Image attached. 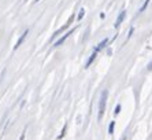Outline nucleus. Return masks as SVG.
Masks as SVG:
<instances>
[{"instance_id":"nucleus-14","label":"nucleus","mask_w":152,"mask_h":140,"mask_svg":"<svg viewBox=\"0 0 152 140\" xmlns=\"http://www.w3.org/2000/svg\"><path fill=\"white\" fill-rule=\"evenodd\" d=\"M147 69H148V70H152V60L149 62V65H148V67H147Z\"/></svg>"},{"instance_id":"nucleus-1","label":"nucleus","mask_w":152,"mask_h":140,"mask_svg":"<svg viewBox=\"0 0 152 140\" xmlns=\"http://www.w3.org/2000/svg\"><path fill=\"white\" fill-rule=\"evenodd\" d=\"M107 98H108V91H107V89H104V91L102 92V96H100V102H99V121L103 118V116H104V111H106Z\"/></svg>"},{"instance_id":"nucleus-11","label":"nucleus","mask_w":152,"mask_h":140,"mask_svg":"<svg viewBox=\"0 0 152 140\" xmlns=\"http://www.w3.org/2000/svg\"><path fill=\"white\" fill-rule=\"evenodd\" d=\"M149 1H151V0H145V3L142 4V7L140 8V13H142V11H144L145 8H147V6H148V3H149Z\"/></svg>"},{"instance_id":"nucleus-3","label":"nucleus","mask_w":152,"mask_h":140,"mask_svg":"<svg viewBox=\"0 0 152 140\" xmlns=\"http://www.w3.org/2000/svg\"><path fill=\"white\" fill-rule=\"evenodd\" d=\"M73 32H74V29H73V30H69L67 33H66V35L63 36V37H60V39L58 40V41L55 43V44H53V47H59V46H62V44H63V43L66 41V39H67L69 36H70V35H73Z\"/></svg>"},{"instance_id":"nucleus-2","label":"nucleus","mask_w":152,"mask_h":140,"mask_svg":"<svg viewBox=\"0 0 152 140\" xmlns=\"http://www.w3.org/2000/svg\"><path fill=\"white\" fill-rule=\"evenodd\" d=\"M74 19H75V15H74V14H71L70 17H69L67 22H66V24H64V25H63V26H62V28H60V29H58V30L55 32V33H53V36H52V39H51V40H53V39H55V37H56V36H59L60 33H62V32H64V30H66V29H67L69 26H70V25L73 24V21H74Z\"/></svg>"},{"instance_id":"nucleus-8","label":"nucleus","mask_w":152,"mask_h":140,"mask_svg":"<svg viewBox=\"0 0 152 140\" xmlns=\"http://www.w3.org/2000/svg\"><path fill=\"white\" fill-rule=\"evenodd\" d=\"M114 128H115V122H114V121H111L110 126H108V133H110V135H113V133H114Z\"/></svg>"},{"instance_id":"nucleus-7","label":"nucleus","mask_w":152,"mask_h":140,"mask_svg":"<svg viewBox=\"0 0 152 140\" xmlns=\"http://www.w3.org/2000/svg\"><path fill=\"white\" fill-rule=\"evenodd\" d=\"M96 56H97V52H93L92 55H91V58H89V59H88V62H86V65H85V67H89V66H91V65H92V63H93V60L96 59Z\"/></svg>"},{"instance_id":"nucleus-9","label":"nucleus","mask_w":152,"mask_h":140,"mask_svg":"<svg viewBox=\"0 0 152 140\" xmlns=\"http://www.w3.org/2000/svg\"><path fill=\"white\" fill-rule=\"evenodd\" d=\"M66 129H67V124H64L63 129H62V133H60V135H59V137H58V139H62V137L64 136V133H66Z\"/></svg>"},{"instance_id":"nucleus-16","label":"nucleus","mask_w":152,"mask_h":140,"mask_svg":"<svg viewBox=\"0 0 152 140\" xmlns=\"http://www.w3.org/2000/svg\"><path fill=\"white\" fill-rule=\"evenodd\" d=\"M122 140H126V139H125V137H124V139H122Z\"/></svg>"},{"instance_id":"nucleus-5","label":"nucleus","mask_w":152,"mask_h":140,"mask_svg":"<svg viewBox=\"0 0 152 140\" xmlns=\"http://www.w3.org/2000/svg\"><path fill=\"white\" fill-rule=\"evenodd\" d=\"M28 35H29V30H28V29H26V30H25V32H23V33H22V35H21V37L18 39V41L15 43L14 49H18V47H19V46H21V44H22V43H23V40L26 39V36H28Z\"/></svg>"},{"instance_id":"nucleus-12","label":"nucleus","mask_w":152,"mask_h":140,"mask_svg":"<svg viewBox=\"0 0 152 140\" xmlns=\"http://www.w3.org/2000/svg\"><path fill=\"white\" fill-rule=\"evenodd\" d=\"M119 111H121V105H117V107H115V111H114V114L117 116V114H119Z\"/></svg>"},{"instance_id":"nucleus-4","label":"nucleus","mask_w":152,"mask_h":140,"mask_svg":"<svg viewBox=\"0 0 152 140\" xmlns=\"http://www.w3.org/2000/svg\"><path fill=\"white\" fill-rule=\"evenodd\" d=\"M125 17H126V11H121L119 15H118V18H117V21H115V25H114V26H115V29L119 28V25L124 22Z\"/></svg>"},{"instance_id":"nucleus-13","label":"nucleus","mask_w":152,"mask_h":140,"mask_svg":"<svg viewBox=\"0 0 152 140\" xmlns=\"http://www.w3.org/2000/svg\"><path fill=\"white\" fill-rule=\"evenodd\" d=\"M25 130H23V132H22V135H21V137H19V140H25Z\"/></svg>"},{"instance_id":"nucleus-15","label":"nucleus","mask_w":152,"mask_h":140,"mask_svg":"<svg viewBox=\"0 0 152 140\" xmlns=\"http://www.w3.org/2000/svg\"><path fill=\"white\" fill-rule=\"evenodd\" d=\"M39 1H40V0H34V3H39Z\"/></svg>"},{"instance_id":"nucleus-10","label":"nucleus","mask_w":152,"mask_h":140,"mask_svg":"<svg viewBox=\"0 0 152 140\" xmlns=\"http://www.w3.org/2000/svg\"><path fill=\"white\" fill-rule=\"evenodd\" d=\"M84 15H85V10L84 8H81V10H80V14H78V21H81Z\"/></svg>"},{"instance_id":"nucleus-6","label":"nucleus","mask_w":152,"mask_h":140,"mask_svg":"<svg viewBox=\"0 0 152 140\" xmlns=\"http://www.w3.org/2000/svg\"><path fill=\"white\" fill-rule=\"evenodd\" d=\"M107 43H108V39H104V40H102V41H100L99 44H97V47H96V48H95V51H93V52H100V51H102V49L107 46Z\"/></svg>"}]
</instances>
